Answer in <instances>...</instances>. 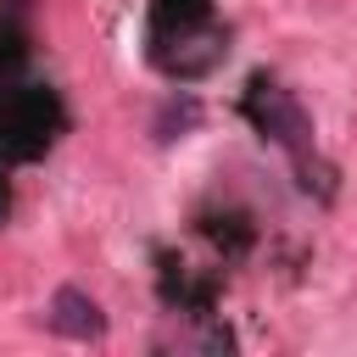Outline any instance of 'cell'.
Masks as SVG:
<instances>
[{"label":"cell","instance_id":"1","mask_svg":"<svg viewBox=\"0 0 357 357\" xmlns=\"http://www.w3.org/2000/svg\"><path fill=\"white\" fill-rule=\"evenodd\" d=\"M56 123H61V106L50 89H11L0 100V156L11 162L39 156L56 139Z\"/></svg>","mask_w":357,"mask_h":357},{"label":"cell","instance_id":"2","mask_svg":"<svg viewBox=\"0 0 357 357\" xmlns=\"http://www.w3.org/2000/svg\"><path fill=\"white\" fill-rule=\"evenodd\" d=\"M245 117H251L273 145H284L290 156H307V151H312V123H307L301 100H296L290 89H279L273 78H257V84L245 89Z\"/></svg>","mask_w":357,"mask_h":357},{"label":"cell","instance_id":"3","mask_svg":"<svg viewBox=\"0 0 357 357\" xmlns=\"http://www.w3.org/2000/svg\"><path fill=\"white\" fill-rule=\"evenodd\" d=\"M50 329L67 335V340H100V335H106V312H100V301H95L89 290L61 284V290L50 296Z\"/></svg>","mask_w":357,"mask_h":357},{"label":"cell","instance_id":"4","mask_svg":"<svg viewBox=\"0 0 357 357\" xmlns=\"http://www.w3.org/2000/svg\"><path fill=\"white\" fill-rule=\"evenodd\" d=\"M195 117H201L195 100H184V106H167V117H162L156 128H162V139H173V128H195Z\"/></svg>","mask_w":357,"mask_h":357}]
</instances>
